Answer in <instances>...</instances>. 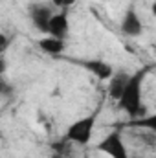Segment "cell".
Here are the masks:
<instances>
[{"instance_id":"cell-1","label":"cell","mask_w":156,"mask_h":158,"mask_svg":"<svg viewBox=\"0 0 156 158\" xmlns=\"http://www.w3.org/2000/svg\"><path fill=\"white\" fill-rule=\"evenodd\" d=\"M147 74H149V68H142V70L134 72L127 83L125 92L117 99V109L121 112H125L130 119L145 116V110H143V81L147 77Z\"/></svg>"},{"instance_id":"cell-2","label":"cell","mask_w":156,"mask_h":158,"mask_svg":"<svg viewBox=\"0 0 156 158\" xmlns=\"http://www.w3.org/2000/svg\"><path fill=\"white\" fill-rule=\"evenodd\" d=\"M96 119H97V110L88 114V116H83V118L76 119L74 123H70V127L66 129V138L76 143L79 147H84L90 143L92 136H94V129H96Z\"/></svg>"},{"instance_id":"cell-3","label":"cell","mask_w":156,"mask_h":158,"mask_svg":"<svg viewBox=\"0 0 156 158\" xmlns=\"http://www.w3.org/2000/svg\"><path fill=\"white\" fill-rule=\"evenodd\" d=\"M97 151H101L103 155H107L109 158H130L129 156V149L125 145V140H123L119 129L109 132L97 143Z\"/></svg>"},{"instance_id":"cell-4","label":"cell","mask_w":156,"mask_h":158,"mask_svg":"<svg viewBox=\"0 0 156 158\" xmlns=\"http://www.w3.org/2000/svg\"><path fill=\"white\" fill-rule=\"evenodd\" d=\"M28 17L33 24V28L42 33V35H48L50 31V20L53 17V9L50 4H44V2H33L28 6Z\"/></svg>"},{"instance_id":"cell-5","label":"cell","mask_w":156,"mask_h":158,"mask_svg":"<svg viewBox=\"0 0 156 158\" xmlns=\"http://www.w3.org/2000/svg\"><path fill=\"white\" fill-rule=\"evenodd\" d=\"M119 30L125 37H140L143 33V22L138 15V9L134 4H129L121 22H119Z\"/></svg>"},{"instance_id":"cell-6","label":"cell","mask_w":156,"mask_h":158,"mask_svg":"<svg viewBox=\"0 0 156 158\" xmlns=\"http://www.w3.org/2000/svg\"><path fill=\"white\" fill-rule=\"evenodd\" d=\"M79 64L84 68V70H88L94 77L101 79V81H109V79L114 76V68L107 63V61H103V59H84V61H79Z\"/></svg>"},{"instance_id":"cell-7","label":"cell","mask_w":156,"mask_h":158,"mask_svg":"<svg viewBox=\"0 0 156 158\" xmlns=\"http://www.w3.org/2000/svg\"><path fill=\"white\" fill-rule=\"evenodd\" d=\"M68 31H70L68 9H59L57 13H53V17H51V20H50V31H48V35L66 40Z\"/></svg>"},{"instance_id":"cell-8","label":"cell","mask_w":156,"mask_h":158,"mask_svg":"<svg viewBox=\"0 0 156 158\" xmlns=\"http://www.w3.org/2000/svg\"><path fill=\"white\" fill-rule=\"evenodd\" d=\"M130 76H132V74H129V72H125V70L114 72V76L109 79V96H110V99L117 101V99L121 98V94H123L125 88H127V83H129Z\"/></svg>"},{"instance_id":"cell-9","label":"cell","mask_w":156,"mask_h":158,"mask_svg":"<svg viewBox=\"0 0 156 158\" xmlns=\"http://www.w3.org/2000/svg\"><path fill=\"white\" fill-rule=\"evenodd\" d=\"M39 48L40 52H44L46 55H61L64 50H66V40L57 39V37H51V35H44L42 39H39Z\"/></svg>"},{"instance_id":"cell-10","label":"cell","mask_w":156,"mask_h":158,"mask_svg":"<svg viewBox=\"0 0 156 158\" xmlns=\"http://www.w3.org/2000/svg\"><path fill=\"white\" fill-rule=\"evenodd\" d=\"M125 127L140 129V131H153V132H156V112L154 114H145V116L136 118V119H130L129 123H125Z\"/></svg>"},{"instance_id":"cell-11","label":"cell","mask_w":156,"mask_h":158,"mask_svg":"<svg viewBox=\"0 0 156 158\" xmlns=\"http://www.w3.org/2000/svg\"><path fill=\"white\" fill-rule=\"evenodd\" d=\"M50 2H51V6H55L59 9H70L76 4V0H50Z\"/></svg>"},{"instance_id":"cell-12","label":"cell","mask_w":156,"mask_h":158,"mask_svg":"<svg viewBox=\"0 0 156 158\" xmlns=\"http://www.w3.org/2000/svg\"><path fill=\"white\" fill-rule=\"evenodd\" d=\"M11 92H13V88L7 85V81H6V79H2V96H4V98H7Z\"/></svg>"},{"instance_id":"cell-13","label":"cell","mask_w":156,"mask_h":158,"mask_svg":"<svg viewBox=\"0 0 156 158\" xmlns=\"http://www.w3.org/2000/svg\"><path fill=\"white\" fill-rule=\"evenodd\" d=\"M151 13H153V17L156 19V0L153 2V4H151Z\"/></svg>"}]
</instances>
